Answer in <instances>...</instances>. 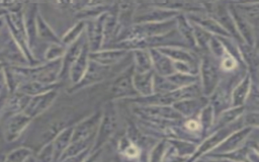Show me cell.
Wrapping results in <instances>:
<instances>
[{
    "label": "cell",
    "instance_id": "obj_3",
    "mask_svg": "<svg viewBox=\"0 0 259 162\" xmlns=\"http://www.w3.org/2000/svg\"><path fill=\"white\" fill-rule=\"evenodd\" d=\"M29 155L30 151L27 148H17L5 156V162H23Z\"/></svg>",
    "mask_w": 259,
    "mask_h": 162
},
{
    "label": "cell",
    "instance_id": "obj_8",
    "mask_svg": "<svg viewBox=\"0 0 259 162\" xmlns=\"http://www.w3.org/2000/svg\"><path fill=\"white\" fill-rule=\"evenodd\" d=\"M0 78H1V75H0Z\"/></svg>",
    "mask_w": 259,
    "mask_h": 162
},
{
    "label": "cell",
    "instance_id": "obj_5",
    "mask_svg": "<svg viewBox=\"0 0 259 162\" xmlns=\"http://www.w3.org/2000/svg\"><path fill=\"white\" fill-rule=\"evenodd\" d=\"M187 127H188L189 129L193 130V129H195V128H196V124H195V123H193V122H191V123H189V124L187 125Z\"/></svg>",
    "mask_w": 259,
    "mask_h": 162
},
{
    "label": "cell",
    "instance_id": "obj_7",
    "mask_svg": "<svg viewBox=\"0 0 259 162\" xmlns=\"http://www.w3.org/2000/svg\"><path fill=\"white\" fill-rule=\"evenodd\" d=\"M1 88H2V87H1V85H0V92H1V90H2V89H1Z\"/></svg>",
    "mask_w": 259,
    "mask_h": 162
},
{
    "label": "cell",
    "instance_id": "obj_1",
    "mask_svg": "<svg viewBox=\"0 0 259 162\" xmlns=\"http://www.w3.org/2000/svg\"><path fill=\"white\" fill-rule=\"evenodd\" d=\"M30 117H28L25 113L20 112L10 116L7 120L4 129V138L7 142L15 141L26 125L29 123Z\"/></svg>",
    "mask_w": 259,
    "mask_h": 162
},
{
    "label": "cell",
    "instance_id": "obj_6",
    "mask_svg": "<svg viewBox=\"0 0 259 162\" xmlns=\"http://www.w3.org/2000/svg\"><path fill=\"white\" fill-rule=\"evenodd\" d=\"M2 25H3V20H2V18H0V28L2 27Z\"/></svg>",
    "mask_w": 259,
    "mask_h": 162
},
{
    "label": "cell",
    "instance_id": "obj_2",
    "mask_svg": "<svg viewBox=\"0 0 259 162\" xmlns=\"http://www.w3.org/2000/svg\"><path fill=\"white\" fill-rule=\"evenodd\" d=\"M27 103H28V101H27L26 96L21 95V94H14L13 97L6 100L3 113H6L7 115L8 114L13 115V114L19 113L18 111L24 109L26 107Z\"/></svg>",
    "mask_w": 259,
    "mask_h": 162
},
{
    "label": "cell",
    "instance_id": "obj_4",
    "mask_svg": "<svg viewBox=\"0 0 259 162\" xmlns=\"http://www.w3.org/2000/svg\"><path fill=\"white\" fill-rule=\"evenodd\" d=\"M6 100H7V92H4V90L2 89L1 92H0V117L3 114Z\"/></svg>",
    "mask_w": 259,
    "mask_h": 162
}]
</instances>
